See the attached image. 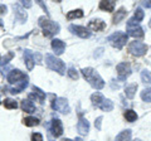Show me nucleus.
<instances>
[{"instance_id":"1","label":"nucleus","mask_w":151,"mask_h":141,"mask_svg":"<svg viewBox=\"0 0 151 141\" xmlns=\"http://www.w3.org/2000/svg\"><path fill=\"white\" fill-rule=\"evenodd\" d=\"M81 72L83 74L84 79H86V81L91 84L93 88H96V90H101V88L105 87V81H103L102 77L97 73L96 69L88 67V68H83Z\"/></svg>"},{"instance_id":"2","label":"nucleus","mask_w":151,"mask_h":141,"mask_svg":"<svg viewBox=\"0 0 151 141\" xmlns=\"http://www.w3.org/2000/svg\"><path fill=\"white\" fill-rule=\"evenodd\" d=\"M91 101L94 107H98V109H101L105 112H110L113 110V102L111 100H108V98H105L100 92L93 93L91 96Z\"/></svg>"},{"instance_id":"3","label":"nucleus","mask_w":151,"mask_h":141,"mask_svg":"<svg viewBox=\"0 0 151 141\" xmlns=\"http://www.w3.org/2000/svg\"><path fill=\"white\" fill-rule=\"evenodd\" d=\"M38 23H39V25L42 27V29H43L44 35L48 37V38L55 35L57 33H59V25L57 24V23L52 22L50 19H48V18L40 17L39 19H38Z\"/></svg>"},{"instance_id":"4","label":"nucleus","mask_w":151,"mask_h":141,"mask_svg":"<svg viewBox=\"0 0 151 141\" xmlns=\"http://www.w3.org/2000/svg\"><path fill=\"white\" fill-rule=\"evenodd\" d=\"M45 63L48 65V68L52 70H55L59 74L65 73V64L63 60H60L59 58H57L55 55L52 54H45Z\"/></svg>"},{"instance_id":"5","label":"nucleus","mask_w":151,"mask_h":141,"mask_svg":"<svg viewBox=\"0 0 151 141\" xmlns=\"http://www.w3.org/2000/svg\"><path fill=\"white\" fill-rule=\"evenodd\" d=\"M107 40L110 42V44L112 47H115L117 49H121L127 42V34H125L124 32H116L108 37Z\"/></svg>"},{"instance_id":"6","label":"nucleus","mask_w":151,"mask_h":141,"mask_svg":"<svg viewBox=\"0 0 151 141\" xmlns=\"http://www.w3.org/2000/svg\"><path fill=\"white\" fill-rule=\"evenodd\" d=\"M129 35L134 37V38H144V35H145L144 29L134 19H130L127 22V37Z\"/></svg>"},{"instance_id":"7","label":"nucleus","mask_w":151,"mask_h":141,"mask_svg":"<svg viewBox=\"0 0 151 141\" xmlns=\"http://www.w3.org/2000/svg\"><path fill=\"white\" fill-rule=\"evenodd\" d=\"M52 109H53L54 111L62 112V114H68V112L70 111L68 101L65 100V98H63V97L54 98L53 102H52Z\"/></svg>"},{"instance_id":"8","label":"nucleus","mask_w":151,"mask_h":141,"mask_svg":"<svg viewBox=\"0 0 151 141\" xmlns=\"http://www.w3.org/2000/svg\"><path fill=\"white\" fill-rule=\"evenodd\" d=\"M129 52L135 55H137V57H140V55H144L146 52H147V45H146L145 43H141V42H131V43L129 44Z\"/></svg>"},{"instance_id":"9","label":"nucleus","mask_w":151,"mask_h":141,"mask_svg":"<svg viewBox=\"0 0 151 141\" xmlns=\"http://www.w3.org/2000/svg\"><path fill=\"white\" fill-rule=\"evenodd\" d=\"M6 79H8V82L10 84H18L19 82L24 81V79H28V76L24 74L23 72H20L19 69H13L12 72L8 73Z\"/></svg>"},{"instance_id":"10","label":"nucleus","mask_w":151,"mask_h":141,"mask_svg":"<svg viewBox=\"0 0 151 141\" xmlns=\"http://www.w3.org/2000/svg\"><path fill=\"white\" fill-rule=\"evenodd\" d=\"M116 70H117V74H119L120 81H125V79L131 74V67L127 62H122L120 64H117Z\"/></svg>"},{"instance_id":"11","label":"nucleus","mask_w":151,"mask_h":141,"mask_svg":"<svg viewBox=\"0 0 151 141\" xmlns=\"http://www.w3.org/2000/svg\"><path fill=\"white\" fill-rule=\"evenodd\" d=\"M49 131L53 134L54 137H59V136H62V134H63V125H62V122H60V120L53 119V121H52V124H50Z\"/></svg>"},{"instance_id":"12","label":"nucleus","mask_w":151,"mask_h":141,"mask_svg":"<svg viewBox=\"0 0 151 141\" xmlns=\"http://www.w3.org/2000/svg\"><path fill=\"white\" fill-rule=\"evenodd\" d=\"M69 30L73 34L81 37V38H89L91 37V32H88L87 28L84 27H79V25H69Z\"/></svg>"},{"instance_id":"13","label":"nucleus","mask_w":151,"mask_h":141,"mask_svg":"<svg viewBox=\"0 0 151 141\" xmlns=\"http://www.w3.org/2000/svg\"><path fill=\"white\" fill-rule=\"evenodd\" d=\"M77 130L81 135H87L89 131V122L84 119V117H79V121L77 124Z\"/></svg>"},{"instance_id":"14","label":"nucleus","mask_w":151,"mask_h":141,"mask_svg":"<svg viewBox=\"0 0 151 141\" xmlns=\"http://www.w3.org/2000/svg\"><path fill=\"white\" fill-rule=\"evenodd\" d=\"M52 48H53L54 53L57 55H60L65 49V44H64V42H62L60 39H53L52 40Z\"/></svg>"},{"instance_id":"15","label":"nucleus","mask_w":151,"mask_h":141,"mask_svg":"<svg viewBox=\"0 0 151 141\" xmlns=\"http://www.w3.org/2000/svg\"><path fill=\"white\" fill-rule=\"evenodd\" d=\"M88 28L93 32H100V30H103L106 28V24L105 22H102L101 19H97V20H91L88 23Z\"/></svg>"},{"instance_id":"16","label":"nucleus","mask_w":151,"mask_h":141,"mask_svg":"<svg viewBox=\"0 0 151 141\" xmlns=\"http://www.w3.org/2000/svg\"><path fill=\"white\" fill-rule=\"evenodd\" d=\"M24 60H25L27 68L29 69V70H32L33 67H34V58H33V53H32L29 49L24 50Z\"/></svg>"},{"instance_id":"17","label":"nucleus","mask_w":151,"mask_h":141,"mask_svg":"<svg viewBox=\"0 0 151 141\" xmlns=\"http://www.w3.org/2000/svg\"><path fill=\"white\" fill-rule=\"evenodd\" d=\"M14 10H15V18L20 23H24L27 20V13L23 10L20 5H14Z\"/></svg>"},{"instance_id":"18","label":"nucleus","mask_w":151,"mask_h":141,"mask_svg":"<svg viewBox=\"0 0 151 141\" xmlns=\"http://www.w3.org/2000/svg\"><path fill=\"white\" fill-rule=\"evenodd\" d=\"M33 91H34V93L33 95H29V98H38V101H39L40 103L44 102V98H45V93L40 90V88L38 87H33Z\"/></svg>"},{"instance_id":"19","label":"nucleus","mask_w":151,"mask_h":141,"mask_svg":"<svg viewBox=\"0 0 151 141\" xmlns=\"http://www.w3.org/2000/svg\"><path fill=\"white\" fill-rule=\"evenodd\" d=\"M136 91H137V84H127L125 87V95L129 98H134Z\"/></svg>"},{"instance_id":"20","label":"nucleus","mask_w":151,"mask_h":141,"mask_svg":"<svg viewBox=\"0 0 151 141\" xmlns=\"http://www.w3.org/2000/svg\"><path fill=\"white\" fill-rule=\"evenodd\" d=\"M22 110L30 114V112H34L35 106L30 100H24V101H22Z\"/></svg>"},{"instance_id":"21","label":"nucleus","mask_w":151,"mask_h":141,"mask_svg":"<svg viewBox=\"0 0 151 141\" xmlns=\"http://www.w3.org/2000/svg\"><path fill=\"white\" fill-rule=\"evenodd\" d=\"M115 1L112 0H108V1H101L100 3V9L101 10H106V12H113L115 9Z\"/></svg>"},{"instance_id":"22","label":"nucleus","mask_w":151,"mask_h":141,"mask_svg":"<svg viewBox=\"0 0 151 141\" xmlns=\"http://www.w3.org/2000/svg\"><path fill=\"white\" fill-rule=\"evenodd\" d=\"M131 140V130H124L116 136L115 141H130Z\"/></svg>"},{"instance_id":"23","label":"nucleus","mask_w":151,"mask_h":141,"mask_svg":"<svg viewBox=\"0 0 151 141\" xmlns=\"http://www.w3.org/2000/svg\"><path fill=\"white\" fill-rule=\"evenodd\" d=\"M126 15H127V10L125 8H121L119 12H116V15L113 17V23H115V24H119Z\"/></svg>"},{"instance_id":"24","label":"nucleus","mask_w":151,"mask_h":141,"mask_svg":"<svg viewBox=\"0 0 151 141\" xmlns=\"http://www.w3.org/2000/svg\"><path fill=\"white\" fill-rule=\"evenodd\" d=\"M125 119L129 121V122H134L137 120V114L134 111V110H126L125 112Z\"/></svg>"},{"instance_id":"25","label":"nucleus","mask_w":151,"mask_h":141,"mask_svg":"<svg viewBox=\"0 0 151 141\" xmlns=\"http://www.w3.org/2000/svg\"><path fill=\"white\" fill-rule=\"evenodd\" d=\"M23 122H24L25 126H29V127H32V126H37L38 124H39V120L37 119V117H25L24 120H23Z\"/></svg>"},{"instance_id":"26","label":"nucleus","mask_w":151,"mask_h":141,"mask_svg":"<svg viewBox=\"0 0 151 141\" xmlns=\"http://www.w3.org/2000/svg\"><path fill=\"white\" fill-rule=\"evenodd\" d=\"M4 106H5V109H8V110H14L18 107V103L15 100H13V98H5Z\"/></svg>"},{"instance_id":"27","label":"nucleus","mask_w":151,"mask_h":141,"mask_svg":"<svg viewBox=\"0 0 151 141\" xmlns=\"http://www.w3.org/2000/svg\"><path fill=\"white\" fill-rule=\"evenodd\" d=\"M83 17V12L81 9H77V10H72L67 14L68 19H74V18H82Z\"/></svg>"},{"instance_id":"28","label":"nucleus","mask_w":151,"mask_h":141,"mask_svg":"<svg viewBox=\"0 0 151 141\" xmlns=\"http://www.w3.org/2000/svg\"><path fill=\"white\" fill-rule=\"evenodd\" d=\"M141 79L144 83H151V72L147 69H144L141 72Z\"/></svg>"},{"instance_id":"29","label":"nucleus","mask_w":151,"mask_h":141,"mask_svg":"<svg viewBox=\"0 0 151 141\" xmlns=\"http://www.w3.org/2000/svg\"><path fill=\"white\" fill-rule=\"evenodd\" d=\"M141 98L145 102H151V88H146L141 92Z\"/></svg>"},{"instance_id":"30","label":"nucleus","mask_w":151,"mask_h":141,"mask_svg":"<svg viewBox=\"0 0 151 141\" xmlns=\"http://www.w3.org/2000/svg\"><path fill=\"white\" fill-rule=\"evenodd\" d=\"M144 17H145V14L142 12V9H141V8L136 9V10H135V15H134V20L139 23V22H141L144 19Z\"/></svg>"},{"instance_id":"31","label":"nucleus","mask_w":151,"mask_h":141,"mask_svg":"<svg viewBox=\"0 0 151 141\" xmlns=\"http://www.w3.org/2000/svg\"><path fill=\"white\" fill-rule=\"evenodd\" d=\"M13 57H14V53H12V52H9V53L5 55V57H4V58L1 59V62H0V64H1V65H4V64L9 63V60H10Z\"/></svg>"},{"instance_id":"32","label":"nucleus","mask_w":151,"mask_h":141,"mask_svg":"<svg viewBox=\"0 0 151 141\" xmlns=\"http://www.w3.org/2000/svg\"><path fill=\"white\" fill-rule=\"evenodd\" d=\"M68 76L72 78V79H78V73H77V70H76L74 68H69V70H68Z\"/></svg>"},{"instance_id":"33","label":"nucleus","mask_w":151,"mask_h":141,"mask_svg":"<svg viewBox=\"0 0 151 141\" xmlns=\"http://www.w3.org/2000/svg\"><path fill=\"white\" fill-rule=\"evenodd\" d=\"M32 141H43V136L39 132H34L32 135Z\"/></svg>"},{"instance_id":"34","label":"nucleus","mask_w":151,"mask_h":141,"mask_svg":"<svg viewBox=\"0 0 151 141\" xmlns=\"http://www.w3.org/2000/svg\"><path fill=\"white\" fill-rule=\"evenodd\" d=\"M101 121H102V116L97 117L96 122H94V125H96V129H97V130H101Z\"/></svg>"},{"instance_id":"35","label":"nucleus","mask_w":151,"mask_h":141,"mask_svg":"<svg viewBox=\"0 0 151 141\" xmlns=\"http://www.w3.org/2000/svg\"><path fill=\"white\" fill-rule=\"evenodd\" d=\"M6 13V6L4 4H0V14H5Z\"/></svg>"},{"instance_id":"36","label":"nucleus","mask_w":151,"mask_h":141,"mask_svg":"<svg viewBox=\"0 0 151 141\" xmlns=\"http://www.w3.org/2000/svg\"><path fill=\"white\" fill-rule=\"evenodd\" d=\"M141 5L145 8H151V1H141Z\"/></svg>"},{"instance_id":"37","label":"nucleus","mask_w":151,"mask_h":141,"mask_svg":"<svg viewBox=\"0 0 151 141\" xmlns=\"http://www.w3.org/2000/svg\"><path fill=\"white\" fill-rule=\"evenodd\" d=\"M22 5L24 8H30L32 6V3L30 1H22Z\"/></svg>"},{"instance_id":"38","label":"nucleus","mask_w":151,"mask_h":141,"mask_svg":"<svg viewBox=\"0 0 151 141\" xmlns=\"http://www.w3.org/2000/svg\"><path fill=\"white\" fill-rule=\"evenodd\" d=\"M37 3H38V4H39V5H40L42 8H43V9H44V12H47V6L44 5V4H43V3H42V1H40V0H39V1H37Z\"/></svg>"},{"instance_id":"39","label":"nucleus","mask_w":151,"mask_h":141,"mask_svg":"<svg viewBox=\"0 0 151 141\" xmlns=\"http://www.w3.org/2000/svg\"><path fill=\"white\" fill-rule=\"evenodd\" d=\"M102 50H103L102 48H100V49H98V50H97L98 53H97V54H94V57H98V55H101V54H102Z\"/></svg>"},{"instance_id":"40","label":"nucleus","mask_w":151,"mask_h":141,"mask_svg":"<svg viewBox=\"0 0 151 141\" xmlns=\"http://www.w3.org/2000/svg\"><path fill=\"white\" fill-rule=\"evenodd\" d=\"M1 27H4V23H3L1 19H0V28H1Z\"/></svg>"},{"instance_id":"41","label":"nucleus","mask_w":151,"mask_h":141,"mask_svg":"<svg viewBox=\"0 0 151 141\" xmlns=\"http://www.w3.org/2000/svg\"><path fill=\"white\" fill-rule=\"evenodd\" d=\"M62 141H73V140H70V139H63Z\"/></svg>"},{"instance_id":"42","label":"nucleus","mask_w":151,"mask_h":141,"mask_svg":"<svg viewBox=\"0 0 151 141\" xmlns=\"http://www.w3.org/2000/svg\"><path fill=\"white\" fill-rule=\"evenodd\" d=\"M74 141H83V140H82V139H79V137H78V139H76Z\"/></svg>"},{"instance_id":"43","label":"nucleus","mask_w":151,"mask_h":141,"mask_svg":"<svg viewBox=\"0 0 151 141\" xmlns=\"http://www.w3.org/2000/svg\"><path fill=\"white\" fill-rule=\"evenodd\" d=\"M149 25H150V28H151V19H150V22H149Z\"/></svg>"},{"instance_id":"44","label":"nucleus","mask_w":151,"mask_h":141,"mask_svg":"<svg viewBox=\"0 0 151 141\" xmlns=\"http://www.w3.org/2000/svg\"><path fill=\"white\" fill-rule=\"evenodd\" d=\"M135 141H141V140H135Z\"/></svg>"}]
</instances>
